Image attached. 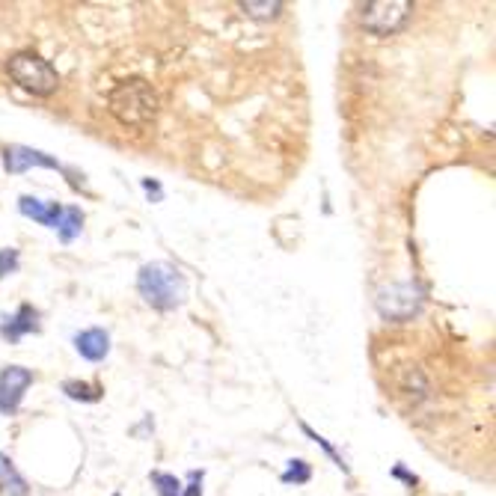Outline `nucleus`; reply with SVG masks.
<instances>
[{
	"mask_svg": "<svg viewBox=\"0 0 496 496\" xmlns=\"http://www.w3.org/2000/svg\"><path fill=\"white\" fill-rule=\"evenodd\" d=\"M137 292L152 310L176 312L187 301V279L185 273L169 262H146L137 271Z\"/></svg>",
	"mask_w": 496,
	"mask_h": 496,
	"instance_id": "nucleus-1",
	"label": "nucleus"
},
{
	"mask_svg": "<svg viewBox=\"0 0 496 496\" xmlns=\"http://www.w3.org/2000/svg\"><path fill=\"white\" fill-rule=\"evenodd\" d=\"M107 110L122 125L146 128V125L155 122L158 110H161V101H158V92L152 90V83L140 81V78H131V81L116 83V87L110 90Z\"/></svg>",
	"mask_w": 496,
	"mask_h": 496,
	"instance_id": "nucleus-2",
	"label": "nucleus"
},
{
	"mask_svg": "<svg viewBox=\"0 0 496 496\" xmlns=\"http://www.w3.org/2000/svg\"><path fill=\"white\" fill-rule=\"evenodd\" d=\"M6 75L12 78V83H19L24 92L39 98L54 96L59 90V72L48 63L45 57L33 54V51H19L6 59Z\"/></svg>",
	"mask_w": 496,
	"mask_h": 496,
	"instance_id": "nucleus-3",
	"label": "nucleus"
},
{
	"mask_svg": "<svg viewBox=\"0 0 496 496\" xmlns=\"http://www.w3.org/2000/svg\"><path fill=\"white\" fill-rule=\"evenodd\" d=\"M422 303L425 297L416 282H390V286L378 288V295H374V310L390 324L413 321L422 312Z\"/></svg>",
	"mask_w": 496,
	"mask_h": 496,
	"instance_id": "nucleus-4",
	"label": "nucleus"
},
{
	"mask_svg": "<svg viewBox=\"0 0 496 496\" xmlns=\"http://www.w3.org/2000/svg\"><path fill=\"white\" fill-rule=\"evenodd\" d=\"M410 15H413V4L407 0H374L363 6L360 24L372 36H396L407 28Z\"/></svg>",
	"mask_w": 496,
	"mask_h": 496,
	"instance_id": "nucleus-5",
	"label": "nucleus"
},
{
	"mask_svg": "<svg viewBox=\"0 0 496 496\" xmlns=\"http://www.w3.org/2000/svg\"><path fill=\"white\" fill-rule=\"evenodd\" d=\"M33 387V372L24 366H4L0 369V416H15L24 405V396Z\"/></svg>",
	"mask_w": 496,
	"mask_h": 496,
	"instance_id": "nucleus-6",
	"label": "nucleus"
},
{
	"mask_svg": "<svg viewBox=\"0 0 496 496\" xmlns=\"http://www.w3.org/2000/svg\"><path fill=\"white\" fill-rule=\"evenodd\" d=\"M4 169L10 176H21V173H28V169H57V173H66V167L59 164L54 155H48V152H42V149H33V146H21V143L4 149Z\"/></svg>",
	"mask_w": 496,
	"mask_h": 496,
	"instance_id": "nucleus-7",
	"label": "nucleus"
},
{
	"mask_svg": "<svg viewBox=\"0 0 496 496\" xmlns=\"http://www.w3.org/2000/svg\"><path fill=\"white\" fill-rule=\"evenodd\" d=\"M30 333H42V312L33 303H21L12 315H6L0 321V336H4V342H10V345H19Z\"/></svg>",
	"mask_w": 496,
	"mask_h": 496,
	"instance_id": "nucleus-8",
	"label": "nucleus"
},
{
	"mask_svg": "<svg viewBox=\"0 0 496 496\" xmlns=\"http://www.w3.org/2000/svg\"><path fill=\"white\" fill-rule=\"evenodd\" d=\"M63 209H66V205L39 200V196H30V193L19 196V211H21V215L28 220H36L39 226L54 229V232H57L59 220H63Z\"/></svg>",
	"mask_w": 496,
	"mask_h": 496,
	"instance_id": "nucleus-9",
	"label": "nucleus"
},
{
	"mask_svg": "<svg viewBox=\"0 0 496 496\" xmlns=\"http://www.w3.org/2000/svg\"><path fill=\"white\" fill-rule=\"evenodd\" d=\"M72 345L87 363H101V360H107V354H110V333L105 327H87V330L75 333Z\"/></svg>",
	"mask_w": 496,
	"mask_h": 496,
	"instance_id": "nucleus-10",
	"label": "nucleus"
},
{
	"mask_svg": "<svg viewBox=\"0 0 496 496\" xmlns=\"http://www.w3.org/2000/svg\"><path fill=\"white\" fill-rule=\"evenodd\" d=\"M0 496H30L28 478L21 476V469L6 452H0Z\"/></svg>",
	"mask_w": 496,
	"mask_h": 496,
	"instance_id": "nucleus-11",
	"label": "nucleus"
},
{
	"mask_svg": "<svg viewBox=\"0 0 496 496\" xmlns=\"http://www.w3.org/2000/svg\"><path fill=\"white\" fill-rule=\"evenodd\" d=\"M81 232H83V211L78 205H66L63 220H59V226H57V238L63 244H72Z\"/></svg>",
	"mask_w": 496,
	"mask_h": 496,
	"instance_id": "nucleus-12",
	"label": "nucleus"
},
{
	"mask_svg": "<svg viewBox=\"0 0 496 496\" xmlns=\"http://www.w3.org/2000/svg\"><path fill=\"white\" fill-rule=\"evenodd\" d=\"M63 392L66 398L72 401H83V405H92L105 396V387L101 383H87V381H63Z\"/></svg>",
	"mask_w": 496,
	"mask_h": 496,
	"instance_id": "nucleus-13",
	"label": "nucleus"
},
{
	"mask_svg": "<svg viewBox=\"0 0 496 496\" xmlns=\"http://www.w3.org/2000/svg\"><path fill=\"white\" fill-rule=\"evenodd\" d=\"M301 431H303L306 437H310L312 443H315V446H321V449H324V455H327V458L333 461V464H336V467L342 469V473H345V476H350V467H348L345 455H342V452H339L336 446H333V443H330L327 437H324V434H319V431H315L310 422H301Z\"/></svg>",
	"mask_w": 496,
	"mask_h": 496,
	"instance_id": "nucleus-14",
	"label": "nucleus"
},
{
	"mask_svg": "<svg viewBox=\"0 0 496 496\" xmlns=\"http://www.w3.org/2000/svg\"><path fill=\"white\" fill-rule=\"evenodd\" d=\"M241 10H244V15H250V19H256V21H271L282 12V4L279 0H262V4L247 0V4H241Z\"/></svg>",
	"mask_w": 496,
	"mask_h": 496,
	"instance_id": "nucleus-15",
	"label": "nucleus"
},
{
	"mask_svg": "<svg viewBox=\"0 0 496 496\" xmlns=\"http://www.w3.org/2000/svg\"><path fill=\"white\" fill-rule=\"evenodd\" d=\"M310 478H312V467L306 464L303 458H292V461H288V467H286V473L279 476V482L297 487V484H306Z\"/></svg>",
	"mask_w": 496,
	"mask_h": 496,
	"instance_id": "nucleus-16",
	"label": "nucleus"
},
{
	"mask_svg": "<svg viewBox=\"0 0 496 496\" xmlns=\"http://www.w3.org/2000/svg\"><path fill=\"white\" fill-rule=\"evenodd\" d=\"M149 482L155 484L158 496H182V482H178L173 473H161V469H155V473L149 476Z\"/></svg>",
	"mask_w": 496,
	"mask_h": 496,
	"instance_id": "nucleus-17",
	"label": "nucleus"
},
{
	"mask_svg": "<svg viewBox=\"0 0 496 496\" xmlns=\"http://www.w3.org/2000/svg\"><path fill=\"white\" fill-rule=\"evenodd\" d=\"M21 268V253L15 250V247H4L0 250V279L10 277V273H15Z\"/></svg>",
	"mask_w": 496,
	"mask_h": 496,
	"instance_id": "nucleus-18",
	"label": "nucleus"
},
{
	"mask_svg": "<svg viewBox=\"0 0 496 496\" xmlns=\"http://www.w3.org/2000/svg\"><path fill=\"white\" fill-rule=\"evenodd\" d=\"M202 469H191L187 473V484H182V496H202Z\"/></svg>",
	"mask_w": 496,
	"mask_h": 496,
	"instance_id": "nucleus-19",
	"label": "nucleus"
},
{
	"mask_svg": "<svg viewBox=\"0 0 496 496\" xmlns=\"http://www.w3.org/2000/svg\"><path fill=\"white\" fill-rule=\"evenodd\" d=\"M140 185H143V191H146V196H149L152 202H161V200H164V185H161L158 178H143Z\"/></svg>",
	"mask_w": 496,
	"mask_h": 496,
	"instance_id": "nucleus-20",
	"label": "nucleus"
},
{
	"mask_svg": "<svg viewBox=\"0 0 496 496\" xmlns=\"http://www.w3.org/2000/svg\"><path fill=\"white\" fill-rule=\"evenodd\" d=\"M392 476H396V478H405V482H407L410 487H413V484H416V476H413V473H407V469H405V467H401V464H398L396 469H392Z\"/></svg>",
	"mask_w": 496,
	"mask_h": 496,
	"instance_id": "nucleus-21",
	"label": "nucleus"
}]
</instances>
